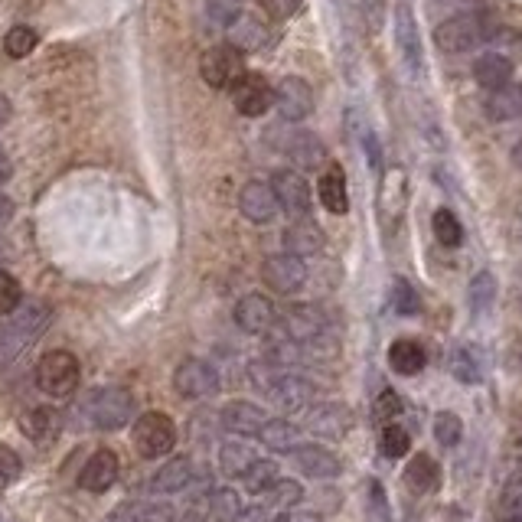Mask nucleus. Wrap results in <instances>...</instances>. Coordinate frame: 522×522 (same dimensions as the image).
<instances>
[{"instance_id":"1","label":"nucleus","mask_w":522,"mask_h":522,"mask_svg":"<svg viewBox=\"0 0 522 522\" xmlns=\"http://www.w3.org/2000/svg\"><path fill=\"white\" fill-rule=\"evenodd\" d=\"M49 317H53V310L46 301H20L14 314H7V320L0 323V363L27 350L49 327Z\"/></svg>"},{"instance_id":"2","label":"nucleus","mask_w":522,"mask_h":522,"mask_svg":"<svg viewBox=\"0 0 522 522\" xmlns=\"http://www.w3.org/2000/svg\"><path fill=\"white\" fill-rule=\"evenodd\" d=\"M82 415L89 418V425L102 431H115L121 425H128L134 415V399L128 389H115V385H105V389H92L82 399Z\"/></svg>"},{"instance_id":"3","label":"nucleus","mask_w":522,"mask_h":522,"mask_svg":"<svg viewBox=\"0 0 522 522\" xmlns=\"http://www.w3.org/2000/svg\"><path fill=\"white\" fill-rule=\"evenodd\" d=\"M82 382V366L69 350H53L36 363V385L49 399H69Z\"/></svg>"},{"instance_id":"4","label":"nucleus","mask_w":522,"mask_h":522,"mask_svg":"<svg viewBox=\"0 0 522 522\" xmlns=\"http://www.w3.org/2000/svg\"><path fill=\"white\" fill-rule=\"evenodd\" d=\"M131 441L141 457L154 461V457H164L173 451V444H177V425H173V418L164 412H147L134 421Z\"/></svg>"},{"instance_id":"5","label":"nucleus","mask_w":522,"mask_h":522,"mask_svg":"<svg viewBox=\"0 0 522 522\" xmlns=\"http://www.w3.org/2000/svg\"><path fill=\"white\" fill-rule=\"evenodd\" d=\"M490 27L483 23V17L477 14H461V17H451L444 20L438 30H434V43H438L444 53L451 56H464L470 49H477L487 43Z\"/></svg>"},{"instance_id":"6","label":"nucleus","mask_w":522,"mask_h":522,"mask_svg":"<svg viewBox=\"0 0 522 522\" xmlns=\"http://www.w3.org/2000/svg\"><path fill=\"white\" fill-rule=\"evenodd\" d=\"M173 392L190 402L213 399L219 392V372L209 363H203V359H183V363L173 369Z\"/></svg>"},{"instance_id":"7","label":"nucleus","mask_w":522,"mask_h":522,"mask_svg":"<svg viewBox=\"0 0 522 522\" xmlns=\"http://www.w3.org/2000/svg\"><path fill=\"white\" fill-rule=\"evenodd\" d=\"M200 72H203L209 89H232V85L245 76V62H242L239 49L222 43V46L206 49V56L200 62Z\"/></svg>"},{"instance_id":"8","label":"nucleus","mask_w":522,"mask_h":522,"mask_svg":"<svg viewBox=\"0 0 522 522\" xmlns=\"http://www.w3.org/2000/svg\"><path fill=\"white\" fill-rule=\"evenodd\" d=\"M261 281L268 284V291H275L281 297L297 294L307 284V265H304V258H294L288 252L265 258V265H261Z\"/></svg>"},{"instance_id":"9","label":"nucleus","mask_w":522,"mask_h":522,"mask_svg":"<svg viewBox=\"0 0 522 522\" xmlns=\"http://www.w3.org/2000/svg\"><path fill=\"white\" fill-rule=\"evenodd\" d=\"M278 323L284 327V340H291L297 346H307V343H314L330 333L327 317H323V310L314 304H294L288 314H284V320H278Z\"/></svg>"},{"instance_id":"10","label":"nucleus","mask_w":522,"mask_h":522,"mask_svg":"<svg viewBox=\"0 0 522 522\" xmlns=\"http://www.w3.org/2000/svg\"><path fill=\"white\" fill-rule=\"evenodd\" d=\"M271 193H275L278 209H284L288 216L294 219L310 216L314 196H310V183L297 170H278L275 177H271Z\"/></svg>"},{"instance_id":"11","label":"nucleus","mask_w":522,"mask_h":522,"mask_svg":"<svg viewBox=\"0 0 522 522\" xmlns=\"http://www.w3.org/2000/svg\"><path fill=\"white\" fill-rule=\"evenodd\" d=\"M232 105L239 108V115L245 118H261L275 105V89H271L268 79L258 76V72H245V76L232 85Z\"/></svg>"},{"instance_id":"12","label":"nucleus","mask_w":522,"mask_h":522,"mask_svg":"<svg viewBox=\"0 0 522 522\" xmlns=\"http://www.w3.org/2000/svg\"><path fill=\"white\" fill-rule=\"evenodd\" d=\"M235 323H239V330L252 333V337H265L278 327V307L268 301L265 294H245L239 297V304L232 310Z\"/></svg>"},{"instance_id":"13","label":"nucleus","mask_w":522,"mask_h":522,"mask_svg":"<svg viewBox=\"0 0 522 522\" xmlns=\"http://www.w3.org/2000/svg\"><path fill=\"white\" fill-rule=\"evenodd\" d=\"M350 425H353L350 408L340 402H320L314 408H307V415H304V431L317 434V438H327V441L346 438Z\"/></svg>"},{"instance_id":"14","label":"nucleus","mask_w":522,"mask_h":522,"mask_svg":"<svg viewBox=\"0 0 522 522\" xmlns=\"http://www.w3.org/2000/svg\"><path fill=\"white\" fill-rule=\"evenodd\" d=\"M268 399L278 408H284V412H304V408L317 399V385L304 376H297V372L284 369L275 379V385L268 389Z\"/></svg>"},{"instance_id":"15","label":"nucleus","mask_w":522,"mask_h":522,"mask_svg":"<svg viewBox=\"0 0 522 522\" xmlns=\"http://www.w3.org/2000/svg\"><path fill=\"white\" fill-rule=\"evenodd\" d=\"M118 454L115 451H108V447H98V451L85 461V467L79 470V487L85 493H105L115 487V480H118Z\"/></svg>"},{"instance_id":"16","label":"nucleus","mask_w":522,"mask_h":522,"mask_svg":"<svg viewBox=\"0 0 522 522\" xmlns=\"http://www.w3.org/2000/svg\"><path fill=\"white\" fill-rule=\"evenodd\" d=\"M275 105H278V115L284 121H304L310 111H314V92H310V85L304 79L288 76V79L278 82Z\"/></svg>"},{"instance_id":"17","label":"nucleus","mask_w":522,"mask_h":522,"mask_svg":"<svg viewBox=\"0 0 522 522\" xmlns=\"http://www.w3.org/2000/svg\"><path fill=\"white\" fill-rule=\"evenodd\" d=\"M239 209L248 222H258V226H265L278 216V200L275 193H271V183H261V180H248L239 193Z\"/></svg>"},{"instance_id":"18","label":"nucleus","mask_w":522,"mask_h":522,"mask_svg":"<svg viewBox=\"0 0 522 522\" xmlns=\"http://www.w3.org/2000/svg\"><path fill=\"white\" fill-rule=\"evenodd\" d=\"M323 245H327V235H323V229L310 216L294 219L291 226L284 229V248H288V255H294V258L320 255Z\"/></svg>"},{"instance_id":"19","label":"nucleus","mask_w":522,"mask_h":522,"mask_svg":"<svg viewBox=\"0 0 522 522\" xmlns=\"http://www.w3.org/2000/svg\"><path fill=\"white\" fill-rule=\"evenodd\" d=\"M294 467L310 480H333L343 470L340 457L320 444H304L301 451H294Z\"/></svg>"},{"instance_id":"20","label":"nucleus","mask_w":522,"mask_h":522,"mask_svg":"<svg viewBox=\"0 0 522 522\" xmlns=\"http://www.w3.org/2000/svg\"><path fill=\"white\" fill-rule=\"evenodd\" d=\"M219 421H222V428L239 434V438H252V434H258L268 425V412L255 402H229L222 408Z\"/></svg>"},{"instance_id":"21","label":"nucleus","mask_w":522,"mask_h":522,"mask_svg":"<svg viewBox=\"0 0 522 522\" xmlns=\"http://www.w3.org/2000/svg\"><path fill=\"white\" fill-rule=\"evenodd\" d=\"M395 40H399L405 66L412 72H421V36H418V23L408 4L395 7Z\"/></svg>"},{"instance_id":"22","label":"nucleus","mask_w":522,"mask_h":522,"mask_svg":"<svg viewBox=\"0 0 522 522\" xmlns=\"http://www.w3.org/2000/svg\"><path fill=\"white\" fill-rule=\"evenodd\" d=\"M284 154H288L301 170H320L327 164V147H323V141L310 131L291 134V138L284 141Z\"/></svg>"},{"instance_id":"23","label":"nucleus","mask_w":522,"mask_h":522,"mask_svg":"<svg viewBox=\"0 0 522 522\" xmlns=\"http://www.w3.org/2000/svg\"><path fill=\"white\" fill-rule=\"evenodd\" d=\"M405 200H408V190H405V173L399 167H392L389 173L382 177V193H379V213H382V222L385 226H395L405 209Z\"/></svg>"},{"instance_id":"24","label":"nucleus","mask_w":522,"mask_h":522,"mask_svg":"<svg viewBox=\"0 0 522 522\" xmlns=\"http://www.w3.org/2000/svg\"><path fill=\"white\" fill-rule=\"evenodd\" d=\"M258 438L268 451H278V454H294L304 447V431L284 418H268V425L258 431Z\"/></svg>"},{"instance_id":"25","label":"nucleus","mask_w":522,"mask_h":522,"mask_svg":"<svg viewBox=\"0 0 522 522\" xmlns=\"http://www.w3.org/2000/svg\"><path fill=\"white\" fill-rule=\"evenodd\" d=\"M196 480V464L190 457H173L157 470L151 480V493H180Z\"/></svg>"},{"instance_id":"26","label":"nucleus","mask_w":522,"mask_h":522,"mask_svg":"<svg viewBox=\"0 0 522 522\" xmlns=\"http://www.w3.org/2000/svg\"><path fill=\"white\" fill-rule=\"evenodd\" d=\"M474 79L483 85V89H503V85H509V79H513V59H509L506 53H483L477 56L474 62Z\"/></svg>"},{"instance_id":"27","label":"nucleus","mask_w":522,"mask_h":522,"mask_svg":"<svg viewBox=\"0 0 522 522\" xmlns=\"http://www.w3.org/2000/svg\"><path fill=\"white\" fill-rule=\"evenodd\" d=\"M268 40V27L258 17H239L229 27V46H235L239 53H258L268 46Z\"/></svg>"},{"instance_id":"28","label":"nucleus","mask_w":522,"mask_h":522,"mask_svg":"<svg viewBox=\"0 0 522 522\" xmlns=\"http://www.w3.org/2000/svg\"><path fill=\"white\" fill-rule=\"evenodd\" d=\"M317 193H320V203L330 209L333 216H343L350 209V196H346V177L337 164H330L323 170V177L317 183Z\"/></svg>"},{"instance_id":"29","label":"nucleus","mask_w":522,"mask_h":522,"mask_svg":"<svg viewBox=\"0 0 522 522\" xmlns=\"http://www.w3.org/2000/svg\"><path fill=\"white\" fill-rule=\"evenodd\" d=\"M389 366L392 372H399V376H418V372L428 366L425 346L415 340H395L389 346Z\"/></svg>"},{"instance_id":"30","label":"nucleus","mask_w":522,"mask_h":522,"mask_svg":"<svg viewBox=\"0 0 522 522\" xmlns=\"http://www.w3.org/2000/svg\"><path fill=\"white\" fill-rule=\"evenodd\" d=\"M487 115L493 121H516V118H522V82H509V85H503V89L490 92Z\"/></svg>"},{"instance_id":"31","label":"nucleus","mask_w":522,"mask_h":522,"mask_svg":"<svg viewBox=\"0 0 522 522\" xmlns=\"http://www.w3.org/2000/svg\"><path fill=\"white\" fill-rule=\"evenodd\" d=\"M20 431L27 434L33 444H49L59 431V418L43 405L30 408V412H23V418H20Z\"/></svg>"},{"instance_id":"32","label":"nucleus","mask_w":522,"mask_h":522,"mask_svg":"<svg viewBox=\"0 0 522 522\" xmlns=\"http://www.w3.org/2000/svg\"><path fill=\"white\" fill-rule=\"evenodd\" d=\"M405 483H408V490L412 493H431L434 487H438L441 470H438V464H434V457H428V454L412 457L408 467H405Z\"/></svg>"},{"instance_id":"33","label":"nucleus","mask_w":522,"mask_h":522,"mask_svg":"<svg viewBox=\"0 0 522 522\" xmlns=\"http://www.w3.org/2000/svg\"><path fill=\"white\" fill-rule=\"evenodd\" d=\"M255 461L258 457L252 454V447H248L245 441H226L219 447V467L226 477H242Z\"/></svg>"},{"instance_id":"34","label":"nucleus","mask_w":522,"mask_h":522,"mask_svg":"<svg viewBox=\"0 0 522 522\" xmlns=\"http://www.w3.org/2000/svg\"><path fill=\"white\" fill-rule=\"evenodd\" d=\"M281 480V470H278V464L275 461H258L252 464L242 474V483H245V490L252 493V496H265L271 487H275V483Z\"/></svg>"},{"instance_id":"35","label":"nucleus","mask_w":522,"mask_h":522,"mask_svg":"<svg viewBox=\"0 0 522 522\" xmlns=\"http://www.w3.org/2000/svg\"><path fill=\"white\" fill-rule=\"evenodd\" d=\"M467 304L474 314H487V310L496 304V278L490 275V271H477V275L470 278Z\"/></svg>"},{"instance_id":"36","label":"nucleus","mask_w":522,"mask_h":522,"mask_svg":"<svg viewBox=\"0 0 522 522\" xmlns=\"http://www.w3.org/2000/svg\"><path fill=\"white\" fill-rule=\"evenodd\" d=\"M496 519L500 522H522V470L506 483L500 503H496Z\"/></svg>"},{"instance_id":"37","label":"nucleus","mask_w":522,"mask_h":522,"mask_svg":"<svg viewBox=\"0 0 522 522\" xmlns=\"http://www.w3.org/2000/svg\"><path fill=\"white\" fill-rule=\"evenodd\" d=\"M203 509H206V516L209 519H216V522H232L235 519V513H239V493H235V490H213V493H209L206 496V503H203Z\"/></svg>"},{"instance_id":"38","label":"nucleus","mask_w":522,"mask_h":522,"mask_svg":"<svg viewBox=\"0 0 522 522\" xmlns=\"http://www.w3.org/2000/svg\"><path fill=\"white\" fill-rule=\"evenodd\" d=\"M431 229H434V239H438L441 245H447V248H457L464 239L461 222H457V216L451 213V209H438L434 219H431Z\"/></svg>"},{"instance_id":"39","label":"nucleus","mask_w":522,"mask_h":522,"mask_svg":"<svg viewBox=\"0 0 522 522\" xmlns=\"http://www.w3.org/2000/svg\"><path fill=\"white\" fill-rule=\"evenodd\" d=\"M382 454L392 457V461H399V457H405L408 451H412V434H408L402 425H395V421H389V425L382 428Z\"/></svg>"},{"instance_id":"40","label":"nucleus","mask_w":522,"mask_h":522,"mask_svg":"<svg viewBox=\"0 0 522 522\" xmlns=\"http://www.w3.org/2000/svg\"><path fill=\"white\" fill-rule=\"evenodd\" d=\"M265 500L275 509H284V513H288V509H294L297 503H304V490H301V483H297V480L281 477L275 487L265 493Z\"/></svg>"},{"instance_id":"41","label":"nucleus","mask_w":522,"mask_h":522,"mask_svg":"<svg viewBox=\"0 0 522 522\" xmlns=\"http://www.w3.org/2000/svg\"><path fill=\"white\" fill-rule=\"evenodd\" d=\"M245 0H206V14L216 27H232L242 17Z\"/></svg>"},{"instance_id":"42","label":"nucleus","mask_w":522,"mask_h":522,"mask_svg":"<svg viewBox=\"0 0 522 522\" xmlns=\"http://www.w3.org/2000/svg\"><path fill=\"white\" fill-rule=\"evenodd\" d=\"M36 36L30 27H14L7 33V40H4V49H7V56H14V59H23V56H30L33 49H36Z\"/></svg>"},{"instance_id":"43","label":"nucleus","mask_w":522,"mask_h":522,"mask_svg":"<svg viewBox=\"0 0 522 522\" xmlns=\"http://www.w3.org/2000/svg\"><path fill=\"white\" fill-rule=\"evenodd\" d=\"M461 434H464V425L454 412H441L438 418H434V438H438V444L454 447L457 441H461Z\"/></svg>"},{"instance_id":"44","label":"nucleus","mask_w":522,"mask_h":522,"mask_svg":"<svg viewBox=\"0 0 522 522\" xmlns=\"http://www.w3.org/2000/svg\"><path fill=\"white\" fill-rule=\"evenodd\" d=\"M451 369H454V376L461 382H480V363H477V356H474L470 346H461V350L454 353Z\"/></svg>"},{"instance_id":"45","label":"nucleus","mask_w":522,"mask_h":522,"mask_svg":"<svg viewBox=\"0 0 522 522\" xmlns=\"http://www.w3.org/2000/svg\"><path fill=\"white\" fill-rule=\"evenodd\" d=\"M23 294H20V281L10 275V271H0V317L14 314L20 307Z\"/></svg>"},{"instance_id":"46","label":"nucleus","mask_w":522,"mask_h":522,"mask_svg":"<svg viewBox=\"0 0 522 522\" xmlns=\"http://www.w3.org/2000/svg\"><path fill=\"white\" fill-rule=\"evenodd\" d=\"M392 307L399 310V314H418V294L405 278L392 281Z\"/></svg>"},{"instance_id":"47","label":"nucleus","mask_w":522,"mask_h":522,"mask_svg":"<svg viewBox=\"0 0 522 522\" xmlns=\"http://www.w3.org/2000/svg\"><path fill=\"white\" fill-rule=\"evenodd\" d=\"M399 412H402V399H399V392H392V389H385L376 399V408H372V415H376L379 421H385V425H389V421Z\"/></svg>"},{"instance_id":"48","label":"nucleus","mask_w":522,"mask_h":522,"mask_svg":"<svg viewBox=\"0 0 522 522\" xmlns=\"http://www.w3.org/2000/svg\"><path fill=\"white\" fill-rule=\"evenodd\" d=\"M258 4L271 20H288V17L297 14V10H301L304 0H258Z\"/></svg>"},{"instance_id":"49","label":"nucleus","mask_w":522,"mask_h":522,"mask_svg":"<svg viewBox=\"0 0 522 522\" xmlns=\"http://www.w3.org/2000/svg\"><path fill=\"white\" fill-rule=\"evenodd\" d=\"M23 470L20 454L10 444H0V480H17Z\"/></svg>"},{"instance_id":"50","label":"nucleus","mask_w":522,"mask_h":522,"mask_svg":"<svg viewBox=\"0 0 522 522\" xmlns=\"http://www.w3.org/2000/svg\"><path fill=\"white\" fill-rule=\"evenodd\" d=\"M141 513H144V506H138V503H124V506H118L115 513H111L105 522H138Z\"/></svg>"},{"instance_id":"51","label":"nucleus","mask_w":522,"mask_h":522,"mask_svg":"<svg viewBox=\"0 0 522 522\" xmlns=\"http://www.w3.org/2000/svg\"><path fill=\"white\" fill-rule=\"evenodd\" d=\"M138 522H177V516H173V509L167 506H147L138 516Z\"/></svg>"},{"instance_id":"52","label":"nucleus","mask_w":522,"mask_h":522,"mask_svg":"<svg viewBox=\"0 0 522 522\" xmlns=\"http://www.w3.org/2000/svg\"><path fill=\"white\" fill-rule=\"evenodd\" d=\"M232 522H268V516H265V509L261 506H248V509H239Z\"/></svg>"},{"instance_id":"53","label":"nucleus","mask_w":522,"mask_h":522,"mask_svg":"<svg viewBox=\"0 0 522 522\" xmlns=\"http://www.w3.org/2000/svg\"><path fill=\"white\" fill-rule=\"evenodd\" d=\"M275 522H320L317 516H304V513H281Z\"/></svg>"},{"instance_id":"54","label":"nucleus","mask_w":522,"mask_h":522,"mask_svg":"<svg viewBox=\"0 0 522 522\" xmlns=\"http://www.w3.org/2000/svg\"><path fill=\"white\" fill-rule=\"evenodd\" d=\"M10 213H14V206H10V200H4V196H0V226H4V222L10 219Z\"/></svg>"},{"instance_id":"55","label":"nucleus","mask_w":522,"mask_h":522,"mask_svg":"<svg viewBox=\"0 0 522 522\" xmlns=\"http://www.w3.org/2000/svg\"><path fill=\"white\" fill-rule=\"evenodd\" d=\"M10 180V164H7V157L0 154V186H4Z\"/></svg>"},{"instance_id":"56","label":"nucleus","mask_w":522,"mask_h":522,"mask_svg":"<svg viewBox=\"0 0 522 522\" xmlns=\"http://www.w3.org/2000/svg\"><path fill=\"white\" fill-rule=\"evenodd\" d=\"M183 522H209V516H206V509H203V513H200V509H193V513L186 516Z\"/></svg>"},{"instance_id":"57","label":"nucleus","mask_w":522,"mask_h":522,"mask_svg":"<svg viewBox=\"0 0 522 522\" xmlns=\"http://www.w3.org/2000/svg\"><path fill=\"white\" fill-rule=\"evenodd\" d=\"M513 164H516V167L522 170V141H519V144L513 147Z\"/></svg>"},{"instance_id":"58","label":"nucleus","mask_w":522,"mask_h":522,"mask_svg":"<svg viewBox=\"0 0 522 522\" xmlns=\"http://www.w3.org/2000/svg\"><path fill=\"white\" fill-rule=\"evenodd\" d=\"M516 447H519V454H522V434H519V441H516Z\"/></svg>"},{"instance_id":"59","label":"nucleus","mask_w":522,"mask_h":522,"mask_svg":"<svg viewBox=\"0 0 522 522\" xmlns=\"http://www.w3.org/2000/svg\"><path fill=\"white\" fill-rule=\"evenodd\" d=\"M519 353H522V346H519Z\"/></svg>"},{"instance_id":"60","label":"nucleus","mask_w":522,"mask_h":522,"mask_svg":"<svg viewBox=\"0 0 522 522\" xmlns=\"http://www.w3.org/2000/svg\"><path fill=\"white\" fill-rule=\"evenodd\" d=\"M519 412H522V408H519Z\"/></svg>"}]
</instances>
